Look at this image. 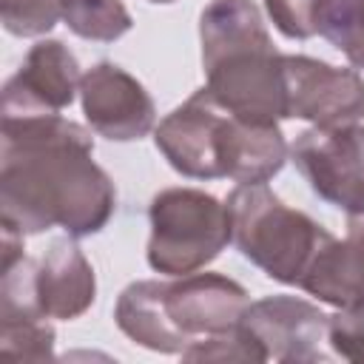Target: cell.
<instances>
[{
  "label": "cell",
  "mask_w": 364,
  "mask_h": 364,
  "mask_svg": "<svg viewBox=\"0 0 364 364\" xmlns=\"http://www.w3.org/2000/svg\"><path fill=\"white\" fill-rule=\"evenodd\" d=\"M91 134L63 117L3 119V225L20 233H97L114 213V185L91 159Z\"/></svg>",
  "instance_id": "1"
},
{
  "label": "cell",
  "mask_w": 364,
  "mask_h": 364,
  "mask_svg": "<svg viewBox=\"0 0 364 364\" xmlns=\"http://www.w3.org/2000/svg\"><path fill=\"white\" fill-rule=\"evenodd\" d=\"M154 139L171 168L193 179L230 176L242 185H259L279 173L287 159L279 125L233 114L208 88L173 108L159 122Z\"/></svg>",
  "instance_id": "2"
},
{
  "label": "cell",
  "mask_w": 364,
  "mask_h": 364,
  "mask_svg": "<svg viewBox=\"0 0 364 364\" xmlns=\"http://www.w3.org/2000/svg\"><path fill=\"white\" fill-rule=\"evenodd\" d=\"M208 91L233 114L276 125L284 119L282 57L253 0H213L199 20Z\"/></svg>",
  "instance_id": "3"
},
{
  "label": "cell",
  "mask_w": 364,
  "mask_h": 364,
  "mask_svg": "<svg viewBox=\"0 0 364 364\" xmlns=\"http://www.w3.org/2000/svg\"><path fill=\"white\" fill-rule=\"evenodd\" d=\"M250 299L242 284L219 273H185L173 282H134L119 299V330L156 353H185L188 344L239 327Z\"/></svg>",
  "instance_id": "4"
},
{
  "label": "cell",
  "mask_w": 364,
  "mask_h": 364,
  "mask_svg": "<svg viewBox=\"0 0 364 364\" xmlns=\"http://www.w3.org/2000/svg\"><path fill=\"white\" fill-rule=\"evenodd\" d=\"M225 205L230 216V242L239 253L284 284L301 282L316 250L330 236L307 213L287 208L264 182L239 185Z\"/></svg>",
  "instance_id": "5"
},
{
  "label": "cell",
  "mask_w": 364,
  "mask_h": 364,
  "mask_svg": "<svg viewBox=\"0 0 364 364\" xmlns=\"http://www.w3.org/2000/svg\"><path fill=\"white\" fill-rule=\"evenodd\" d=\"M148 264L159 273H196L230 242L228 205L205 191L168 188L151 202Z\"/></svg>",
  "instance_id": "6"
},
{
  "label": "cell",
  "mask_w": 364,
  "mask_h": 364,
  "mask_svg": "<svg viewBox=\"0 0 364 364\" xmlns=\"http://www.w3.org/2000/svg\"><path fill=\"white\" fill-rule=\"evenodd\" d=\"M290 154L321 199L350 216L364 213V125H316L299 134Z\"/></svg>",
  "instance_id": "7"
},
{
  "label": "cell",
  "mask_w": 364,
  "mask_h": 364,
  "mask_svg": "<svg viewBox=\"0 0 364 364\" xmlns=\"http://www.w3.org/2000/svg\"><path fill=\"white\" fill-rule=\"evenodd\" d=\"M284 117L310 119L321 128L353 125L364 117V80L353 68H336L313 57H282Z\"/></svg>",
  "instance_id": "8"
},
{
  "label": "cell",
  "mask_w": 364,
  "mask_h": 364,
  "mask_svg": "<svg viewBox=\"0 0 364 364\" xmlns=\"http://www.w3.org/2000/svg\"><path fill=\"white\" fill-rule=\"evenodd\" d=\"M245 333L264 350L267 358L293 364V361H318L327 358L321 344L327 341L330 316L316 304L296 296H267L242 313Z\"/></svg>",
  "instance_id": "9"
},
{
  "label": "cell",
  "mask_w": 364,
  "mask_h": 364,
  "mask_svg": "<svg viewBox=\"0 0 364 364\" xmlns=\"http://www.w3.org/2000/svg\"><path fill=\"white\" fill-rule=\"evenodd\" d=\"M80 80V65L63 43H37L3 88V119L60 117L71 105Z\"/></svg>",
  "instance_id": "10"
},
{
  "label": "cell",
  "mask_w": 364,
  "mask_h": 364,
  "mask_svg": "<svg viewBox=\"0 0 364 364\" xmlns=\"http://www.w3.org/2000/svg\"><path fill=\"white\" fill-rule=\"evenodd\" d=\"M82 111L91 128L108 139H139L154 128V102L148 91L119 65L100 63L80 80Z\"/></svg>",
  "instance_id": "11"
},
{
  "label": "cell",
  "mask_w": 364,
  "mask_h": 364,
  "mask_svg": "<svg viewBox=\"0 0 364 364\" xmlns=\"http://www.w3.org/2000/svg\"><path fill=\"white\" fill-rule=\"evenodd\" d=\"M97 293L94 270L71 239H57L37 262V299L48 318L82 316Z\"/></svg>",
  "instance_id": "12"
},
{
  "label": "cell",
  "mask_w": 364,
  "mask_h": 364,
  "mask_svg": "<svg viewBox=\"0 0 364 364\" xmlns=\"http://www.w3.org/2000/svg\"><path fill=\"white\" fill-rule=\"evenodd\" d=\"M299 287L338 310L364 307V233L347 230L344 242L327 236Z\"/></svg>",
  "instance_id": "13"
},
{
  "label": "cell",
  "mask_w": 364,
  "mask_h": 364,
  "mask_svg": "<svg viewBox=\"0 0 364 364\" xmlns=\"http://www.w3.org/2000/svg\"><path fill=\"white\" fill-rule=\"evenodd\" d=\"M316 28L355 68H364V0H318Z\"/></svg>",
  "instance_id": "14"
},
{
  "label": "cell",
  "mask_w": 364,
  "mask_h": 364,
  "mask_svg": "<svg viewBox=\"0 0 364 364\" xmlns=\"http://www.w3.org/2000/svg\"><path fill=\"white\" fill-rule=\"evenodd\" d=\"M60 17L74 34L102 43H111L131 28V14L122 0H63Z\"/></svg>",
  "instance_id": "15"
},
{
  "label": "cell",
  "mask_w": 364,
  "mask_h": 364,
  "mask_svg": "<svg viewBox=\"0 0 364 364\" xmlns=\"http://www.w3.org/2000/svg\"><path fill=\"white\" fill-rule=\"evenodd\" d=\"M54 355V330L46 318L0 321V361H46Z\"/></svg>",
  "instance_id": "16"
},
{
  "label": "cell",
  "mask_w": 364,
  "mask_h": 364,
  "mask_svg": "<svg viewBox=\"0 0 364 364\" xmlns=\"http://www.w3.org/2000/svg\"><path fill=\"white\" fill-rule=\"evenodd\" d=\"M63 11V0H0L3 26L17 37L46 34Z\"/></svg>",
  "instance_id": "17"
},
{
  "label": "cell",
  "mask_w": 364,
  "mask_h": 364,
  "mask_svg": "<svg viewBox=\"0 0 364 364\" xmlns=\"http://www.w3.org/2000/svg\"><path fill=\"white\" fill-rule=\"evenodd\" d=\"M267 14L273 17L276 28L284 37L293 40H307L318 34L316 28V14H318V0H264Z\"/></svg>",
  "instance_id": "18"
},
{
  "label": "cell",
  "mask_w": 364,
  "mask_h": 364,
  "mask_svg": "<svg viewBox=\"0 0 364 364\" xmlns=\"http://www.w3.org/2000/svg\"><path fill=\"white\" fill-rule=\"evenodd\" d=\"M327 344L336 350V355L364 364V307L338 310L336 316H330Z\"/></svg>",
  "instance_id": "19"
},
{
  "label": "cell",
  "mask_w": 364,
  "mask_h": 364,
  "mask_svg": "<svg viewBox=\"0 0 364 364\" xmlns=\"http://www.w3.org/2000/svg\"><path fill=\"white\" fill-rule=\"evenodd\" d=\"M347 228H350V230H361V233H364V213H355V216H350Z\"/></svg>",
  "instance_id": "20"
},
{
  "label": "cell",
  "mask_w": 364,
  "mask_h": 364,
  "mask_svg": "<svg viewBox=\"0 0 364 364\" xmlns=\"http://www.w3.org/2000/svg\"><path fill=\"white\" fill-rule=\"evenodd\" d=\"M151 3H173V0H151Z\"/></svg>",
  "instance_id": "21"
}]
</instances>
